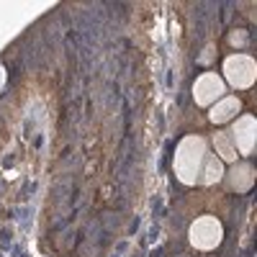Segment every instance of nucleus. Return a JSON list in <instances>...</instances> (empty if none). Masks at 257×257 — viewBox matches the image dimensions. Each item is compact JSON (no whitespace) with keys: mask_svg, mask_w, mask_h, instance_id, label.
<instances>
[{"mask_svg":"<svg viewBox=\"0 0 257 257\" xmlns=\"http://www.w3.org/2000/svg\"><path fill=\"white\" fill-rule=\"evenodd\" d=\"M206 157V142L201 137H185L175 155V175L180 183L193 185L201 178V162Z\"/></svg>","mask_w":257,"mask_h":257,"instance_id":"1","label":"nucleus"},{"mask_svg":"<svg viewBox=\"0 0 257 257\" xmlns=\"http://www.w3.org/2000/svg\"><path fill=\"white\" fill-rule=\"evenodd\" d=\"M221 237H224L221 221L213 219V216H201L190 224V244L201 252L216 249L221 244Z\"/></svg>","mask_w":257,"mask_h":257,"instance_id":"2","label":"nucleus"},{"mask_svg":"<svg viewBox=\"0 0 257 257\" xmlns=\"http://www.w3.org/2000/svg\"><path fill=\"white\" fill-rule=\"evenodd\" d=\"M254 75H257V64L252 57L247 54H231L224 59V77L231 88L237 90H244L254 82Z\"/></svg>","mask_w":257,"mask_h":257,"instance_id":"3","label":"nucleus"},{"mask_svg":"<svg viewBox=\"0 0 257 257\" xmlns=\"http://www.w3.org/2000/svg\"><path fill=\"white\" fill-rule=\"evenodd\" d=\"M226 93V82L216 75V72H203L196 85H193V98H196L198 105H211V103H216L221 100Z\"/></svg>","mask_w":257,"mask_h":257,"instance_id":"4","label":"nucleus"},{"mask_svg":"<svg viewBox=\"0 0 257 257\" xmlns=\"http://www.w3.org/2000/svg\"><path fill=\"white\" fill-rule=\"evenodd\" d=\"M254 134H257L254 116H242L234 121L229 137H234V149L242 152V157H249L254 152Z\"/></svg>","mask_w":257,"mask_h":257,"instance_id":"5","label":"nucleus"},{"mask_svg":"<svg viewBox=\"0 0 257 257\" xmlns=\"http://www.w3.org/2000/svg\"><path fill=\"white\" fill-rule=\"evenodd\" d=\"M242 111V100L234 95H224L221 100H216L211 105V121L213 123H226L231 118H237V113Z\"/></svg>","mask_w":257,"mask_h":257,"instance_id":"6","label":"nucleus"},{"mask_svg":"<svg viewBox=\"0 0 257 257\" xmlns=\"http://www.w3.org/2000/svg\"><path fill=\"white\" fill-rule=\"evenodd\" d=\"M252 180H254V170L249 162H242V165H234L231 173H229V188L237 190V193H244L252 188Z\"/></svg>","mask_w":257,"mask_h":257,"instance_id":"7","label":"nucleus"},{"mask_svg":"<svg viewBox=\"0 0 257 257\" xmlns=\"http://www.w3.org/2000/svg\"><path fill=\"white\" fill-rule=\"evenodd\" d=\"M213 147H216V155L224 162H234V160H237V149H234L231 137L226 132H216V134H213Z\"/></svg>","mask_w":257,"mask_h":257,"instance_id":"8","label":"nucleus"},{"mask_svg":"<svg viewBox=\"0 0 257 257\" xmlns=\"http://www.w3.org/2000/svg\"><path fill=\"white\" fill-rule=\"evenodd\" d=\"M224 178V165H221V160L219 157H206V162H203V183L206 185H213V183H219Z\"/></svg>","mask_w":257,"mask_h":257,"instance_id":"9","label":"nucleus"},{"mask_svg":"<svg viewBox=\"0 0 257 257\" xmlns=\"http://www.w3.org/2000/svg\"><path fill=\"white\" fill-rule=\"evenodd\" d=\"M213 54H216V47L208 44V47L201 52V57H198V59H201V64H211V62H213Z\"/></svg>","mask_w":257,"mask_h":257,"instance_id":"10","label":"nucleus"},{"mask_svg":"<svg viewBox=\"0 0 257 257\" xmlns=\"http://www.w3.org/2000/svg\"><path fill=\"white\" fill-rule=\"evenodd\" d=\"M244 41H247V34L244 31H231L229 34V44H234V47H242Z\"/></svg>","mask_w":257,"mask_h":257,"instance_id":"11","label":"nucleus"},{"mask_svg":"<svg viewBox=\"0 0 257 257\" xmlns=\"http://www.w3.org/2000/svg\"><path fill=\"white\" fill-rule=\"evenodd\" d=\"M3 82H6V70L0 67V88H3Z\"/></svg>","mask_w":257,"mask_h":257,"instance_id":"12","label":"nucleus"}]
</instances>
